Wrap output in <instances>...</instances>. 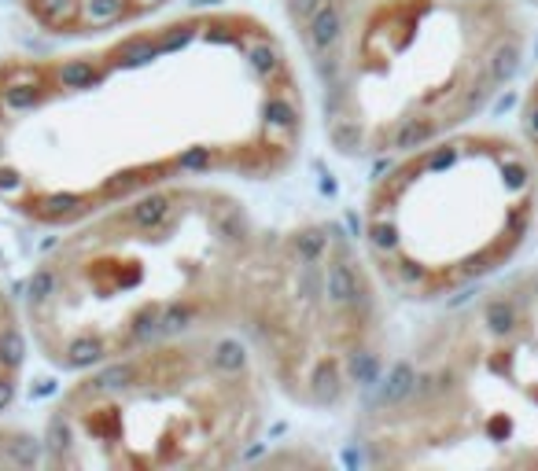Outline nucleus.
I'll return each instance as SVG.
<instances>
[{
    "mask_svg": "<svg viewBox=\"0 0 538 471\" xmlns=\"http://www.w3.org/2000/svg\"><path fill=\"white\" fill-rule=\"evenodd\" d=\"M306 140L284 37L240 8L0 59V210L63 228L178 181H274Z\"/></svg>",
    "mask_w": 538,
    "mask_h": 471,
    "instance_id": "f257e3e1",
    "label": "nucleus"
},
{
    "mask_svg": "<svg viewBox=\"0 0 538 471\" xmlns=\"http://www.w3.org/2000/svg\"><path fill=\"white\" fill-rule=\"evenodd\" d=\"M23 313L48 365L82 372L137 346L229 328L262 225L214 181L159 185L63 225Z\"/></svg>",
    "mask_w": 538,
    "mask_h": 471,
    "instance_id": "f03ea898",
    "label": "nucleus"
},
{
    "mask_svg": "<svg viewBox=\"0 0 538 471\" xmlns=\"http://www.w3.org/2000/svg\"><path fill=\"white\" fill-rule=\"evenodd\" d=\"M329 144L395 159L465 130L520 74V0H281Z\"/></svg>",
    "mask_w": 538,
    "mask_h": 471,
    "instance_id": "7ed1b4c3",
    "label": "nucleus"
},
{
    "mask_svg": "<svg viewBox=\"0 0 538 471\" xmlns=\"http://www.w3.org/2000/svg\"><path fill=\"white\" fill-rule=\"evenodd\" d=\"M354 442L372 467H538V269L454 299L365 390Z\"/></svg>",
    "mask_w": 538,
    "mask_h": 471,
    "instance_id": "20e7f679",
    "label": "nucleus"
},
{
    "mask_svg": "<svg viewBox=\"0 0 538 471\" xmlns=\"http://www.w3.org/2000/svg\"><path fill=\"white\" fill-rule=\"evenodd\" d=\"M274 387L229 332H188L78 372L52 405L44 464L185 471L240 464L262 438Z\"/></svg>",
    "mask_w": 538,
    "mask_h": 471,
    "instance_id": "39448f33",
    "label": "nucleus"
},
{
    "mask_svg": "<svg viewBox=\"0 0 538 471\" xmlns=\"http://www.w3.org/2000/svg\"><path fill=\"white\" fill-rule=\"evenodd\" d=\"M538 221V177L520 137L454 130L417 144L361 203V251L402 303H454L502 276Z\"/></svg>",
    "mask_w": 538,
    "mask_h": 471,
    "instance_id": "423d86ee",
    "label": "nucleus"
},
{
    "mask_svg": "<svg viewBox=\"0 0 538 471\" xmlns=\"http://www.w3.org/2000/svg\"><path fill=\"white\" fill-rule=\"evenodd\" d=\"M233 332L274 394L299 409H343L384 369V284L361 244L325 217L262 228Z\"/></svg>",
    "mask_w": 538,
    "mask_h": 471,
    "instance_id": "0eeeda50",
    "label": "nucleus"
},
{
    "mask_svg": "<svg viewBox=\"0 0 538 471\" xmlns=\"http://www.w3.org/2000/svg\"><path fill=\"white\" fill-rule=\"evenodd\" d=\"M178 0H15L30 26L56 41H96L159 19Z\"/></svg>",
    "mask_w": 538,
    "mask_h": 471,
    "instance_id": "6e6552de",
    "label": "nucleus"
},
{
    "mask_svg": "<svg viewBox=\"0 0 538 471\" xmlns=\"http://www.w3.org/2000/svg\"><path fill=\"white\" fill-rule=\"evenodd\" d=\"M30 346L34 342H30L23 303L5 284H0V417L12 409V401H15L19 387H23Z\"/></svg>",
    "mask_w": 538,
    "mask_h": 471,
    "instance_id": "1a4fd4ad",
    "label": "nucleus"
},
{
    "mask_svg": "<svg viewBox=\"0 0 538 471\" xmlns=\"http://www.w3.org/2000/svg\"><path fill=\"white\" fill-rule=\"evenodd\" d=\"M516 137H520V144L534 166V177H538V71H534V78L524 92V103H520V133Z\"/></svg>",
    "mask_w": 538,
    "mask_h": 471,
    "instance_id": "9d476101",
    "label": "nucleus"
},
{
    "mask_svg": "<svg viewBox=\"0 0 538 471\" xmlns=\"http://www.w3.org/2000/svg\"><path fill=\"white\" fill-rule=\"evenodd\" d=\"M520 5H534V8H538V0H520Z\"/></svg>",
    "mask_w": 538,
    "mask_h": 471,
    "instance_id": "9b49d317",
    "label": "nucleus"
}]
</instances>
